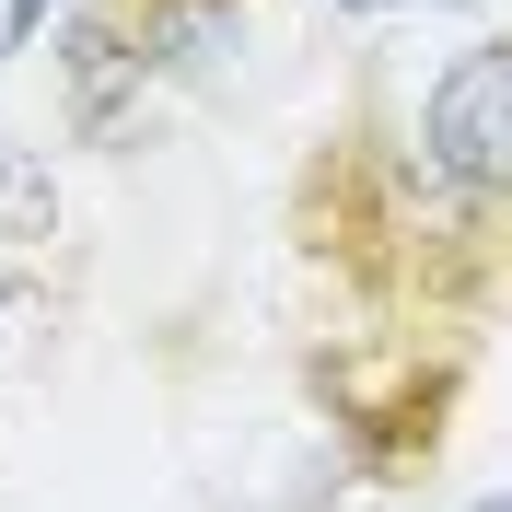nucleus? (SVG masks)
Here are the masks:
<instances>
[{
  "label": "nucleus",
  "mask_w": 512,
  "mask_h": 512,
  "mask_svg": "<svg viewBox=\"0 0 512 512\" xmlns=\"http://www.w3.org/2000/svg\"><path fill=\"white\" fill-rule=\"evenodd\" d=\"M466 512H512V489H489V501H466Z\"/></svg>",
  "instance_id": "obj_5"
},
{
  "label": "nucleus",
  "mask_w": 512,
  "mask_h": 512,
  "mask_svg": "<svg viewBox=\"0 0 512 512\" xmlns=\"http://www.w3.org/2000/svg\"><path fill=\"white\" fill-rule=\"evenodd\" d=\"M47 222H59V187H47V163L0 140V233H47Z\"/></svg>",
  "instance_id": "obj_2"
},
{
  "label": "nucleus",
  "mask_w": 512,
  "mask_h": 512,
  "mask_svg": "<svg viewBox=\"0 0 512 512\" xmlns=\"http://www.w3.org/2000/svg\"><path fill=\"white\" fill-rule=\"evenodd\" d=\"M419 163L454 198H512V35L454 47V70L419 105Z\"/></svg>",
  "instance_id": "obj_1"
},
{
  "label": "nucleus",
  "mask_w": 512,
  "mask_h": 512,
  "mask_svg": "<svg viewBox=\"0 0 512 512\" xmlns=\"http://www.w3.org/2000/svg\"><path fill=\"white\" fill-rule=\"evenodd\" d=\"M454 12H478V0H454Z\"/></svg>",
  "instance_id": "obj_7"
},
{
  "label": "nucleus",
  "mask_w": 512,
  "mask_h": 512,
  "mask_svg": "<svg viewBox=\"0 0 512 512\" xmlns=\"http://www.w3.org/2000/svg\"><path fill=\"white\" fill-rule=\"evenodd\" d=\"M0 326H12V268H0Z\"/></svg>",
  "instance_id": "obj_6"
},
{
  "label": "nucleus",
  "mask_w": 512,
  "mask_h": 512,
  "mask_svg": "<svg viewBox=\"0 0 512 512\" xmlns=\"http://www.w3.org/2000/svg\"><path fill=\"white\" fill-rule=\"evenodd\" d=\"M35 24H47V0H0V59H12V47H35Z\"/></svg>",
  "instance_id": "obj_3"
},
{
  "label": "nucleus",
  "mask_w": 512,
  "mask_h": 512,
  "mask_svg": "<svg viewBox=\"0 0 512 512\" xmlns=\"http://www.w3.org/2000/svg\"><path fill=\"white\" fill-rule=\"evenodd\" d=\"M326 12H361V24H384V12H396V0H326Z\"/></svg>",
  "instance_id": "obj_4"
}]
</instances>
